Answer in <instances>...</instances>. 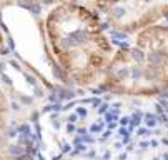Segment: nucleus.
<instances>
[{"instance_id":"f257e3e1","label":"nucleus","mask_w":168,"mask_h":160,"mask_svg":"<svg viewBox=\"0 0 168 160\" xmlns=\"http://www.w3.org/2000/svg\"><path fill=\"white\" fill-rule=\"evenodd\" d=\"M48 160H168V117L140 98L75 100L43 119Z\"/></svg>"},{"instance_id":"f03ea898","label":"nucleus","mask_w":168,"mask_h":160,"mask_svg":"<svg viewBox=\"0 0 168 160\" xmlns=\"http://www.w3.org/2000/svg\"><path fill=\"white\" fill-rule=\"evenodd\" d=\"M43 28L63 78L75 87H97L115 53L100 17L78 0H63L47 14Z\"/></svg>"},{"instance_id":"7ed1b4c3","label":"nucleus","mask_w":168,"mask_h":160,"mask_svg":"<svg viewBox=\"0 0 168 160\" xmlns=\"http://www.w3.org/2000/svg\"><path fill=\"white\" fill-rule=\"evenodd\" d=\"M115 50L100 92L123 98H147L168 92V25L157 23L132 35Z\"/></svg>"},{"instance_id":"20e7f679","label":"nucleus","mask_w":168,"mask_h":160,"mask_svg":"<svg viewBox=\"0 0 168 160\" xmlns=\"http://www.w3.org/2000/svg\"><path fill=\"white\" fill-rule=\"evenodd\" d=\"M103 25L122 35H135L168 17V0H78Z\"/></svg>"},{"instance_id":"39448f33","label":"nucleus","mask_w":168,"mask_h":160,"mask_svg":"<svg viewBox=\"0 0 168 160\" xmlns=\"http://www.w3.org/2000/svg\"><path fill=\"white\" fill-rule=\"evenodd\" d=\"M10 147V119H0V152Z\"/></svg>"},{"instance_id":"423d86ee","label":"nucleus","mask_w":168,"mask_h":160,"mask_svg":"<svg viewBox=\"0 0 168 160\" xmlns=\"http://www.w3.org/2000/svg\"><path fill=\"white\" fill-rule=\"evenodd\" d=\"M10 98L2 83H0V119H10Z\"/></svg>"},{"instance_id":"0eeeda50","label":"nucleus","mask_w":168,"mask_h":160,"mask_svg":"<svg viewBox=\"0 0 168 160\" xmlns=\"http://www.w3.org/2000/svg\"><path fill=\"white\" fill-rule=\"evenodd\" d=\"M0 160H22V159L17 157V155H12L9 150H4V152H0Z\"/></svg>"},{"instance_id":"6e6552de","label":"nucleus","mask_w":168,"mask_h":160,"mask_svg":"<svg viewBox=\"0 0 168 160\" xmlns=\"http://www.w3.org/2000/svg\"><path fill=\"white\" fill-rule=\"evenodd\" d=\"M7 52V42H5V35H4V32L0 28V55H4Z\"/></svg>"}]
</instances>
